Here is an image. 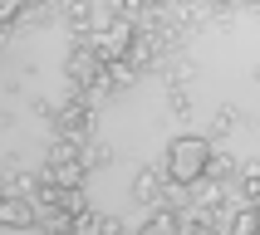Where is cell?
<instances>
[{
	"label": "cell",
	"mask_w": 260,
	"mask_h": 235,
	"mask_svg": "<svg viewBox=\"0 0 260 235\" xmlns=\"http://www.w3.org/2000/svg\"><path fill=\"white\" fill-rule=\"evenodd\" d=\"M44 186L79 191V186H84V162H49V167H44Z\"/></svg>",
	"instance_id": "8992f818"
},
{
	"label": "cell",
	"mask_w": 260,
	"mask_h": 235,
	"mask_svg": "<svg viewBox=\"0 0 260 235\" xmlns=\"http://www.w3.org/2000/svg\"><path fill=\"white\" fill-rule=\"evenodd\" d=\"M54 128H59L64 142H84L88 132H93V113H88V103H84V98H69V103L54 113Z\"/></svg>",
	"instance_id": "3957f363"
},
{
	"label": "cell",
	"mask_w": 260,
	"mask_h": 235,
	"mask_svg": "<svg viewBox=\"0 0 260 235\" xmlns=\"http://www.w3.org/2000/svg\"><path fill=\"white\" fill-rule=\"evenodd\" d=\"M255 191H260V176L246 172V176H241V206H255Z\"/></svg>",
	"instance_id": "5bb4252c"
},
{
	"label": "cell",
	"mask_w": 260,
	"mask_h": 235,
	"mask_svg": "<svg viewBox=\"0 0 260 235\" xmlns=\"http://www.w3.org/2000/svg\"><path fill=\"white\" fill-rule=\"evenodd\" d=\"M40 191H44V176L40 172H15L5 196H25V201H29V196H40Z\"/></svg>",
	"instance_id": "9c48e42d"
},
{
	"label": "cell",
	"mask_w": 260,
	"mask_h": 235,
	"mask_svg": "<svg viewBox=\"0 0 260 235\" xmlns=\"http://www.w3.org/2000/svg\"><path fill=\"white\" fill-rule=\"evenodd\" d=\"M40 196L49 201V211H64V216H84L88 211V201L79 196V191H69V186H44Z\"/></svg>",
	"instance_id": "52a82bcc"
},
{
	"label": "cell",
	"mask_w": 260,
	"mask_h": 235,
	"mask_svg": "<svg viewBox=\"0 0 260 235\" xmlns=\"http://www.w3.org/2000/svg\"><path fill=\"white\" fill-rule=\"evenodd\" d=\"M69 235H118V220L99 216V211H84V216H74V230Z\"/></svg>",
	"instance_id": "ba28073f"
},
{
	"label": "cell",
	"mask_w": 260,
	"mask_h": 235,
	"mask_svg": "<svg viewBox=\"0 0 260 235\" xmlns=\"http://www.w3.org/2000/svg\"><path fill=\"white\" fill-rule=\"evenodd\" d=\"M133 20H113L108 29H99V34H88L84 49H93L99 54V64H118V59H128V44H133Z\"/></svg>",
	"instance_id": "7a4b0ae2"
},
{
	"label": "cell",
	"mask_w": 260,
	"mask_h": 235,
	"mask_svg": "<svg viewBox=\"0 0 260 235\" xmlns=\"http://www.w3.org/2000/svg\"><path fill=\"white\" fill-rule=\"evenodd\" d=\"M143 235H182V220H177V211H157V216L143 225Z\"/></svg>",
	"instance_id": "30bf717a"
},
{
	"label": "cell",
	"mask_w": 260,
	"mask_h": 235,
	"mask_svg": "<svg viewBox=\"0 0 260 235\" xmlns=\"http://www.w3.org/2000/svg\"><path fill=\"white\" fill-rule=\"evenodd\" d=\"M133 201H143V206L157 201V172H152V167H147V172H138V181H133Z\"/></svg>",
	"instance_id": "8fae6325"
},
{
	"label": "cell",
	"mask_w": 260,
	"mask_h": 235,
	"mask_svg": "<svg viewBox=\"0 0 260 235\" xmlns=\"http://www.w3.org/2000/svg\"><path fill=\"white\" fill-rule=\"evenodd\" d=\"M226 235H255V206H241V211L231 216V230Z\"/></svg>",
	"instance_id": "7c38bea8"
},
{
	"label": "cell",
	"mask_w": 260,
	"mask_h": 235,
	"mask_svg": "<svg viewBox=\"0 0 260 235\" xmlns=\"http://www.w3.org/2000/svg\"><path fill=\"white\" fill-rule=\"evenodd\" d=\"M15 15H20V0H0V25H10Z\"/></svg>",
	"instance_id": "9a60e30c"
},
{
	"label": "cell",
	"mask_w": 260,
	"mask_h": 235,
	"mask_svg": "<svg viewBox=\"0 0 260 235\" xmlns=\"http://www.w3.org/2000/svg\"><path fill=\"white\" fill-rule=\"evenodd\" d=\"M49 162H79V142H64V137H54V147H49Z\"/></svg>",
	"instance_id": "4fadbf2b"
},
{
	"label": "cell",
	"mask_w": 260,
	"mask_h": 235,
	"mask_svg": "<svg viewBox=\"0 0 260 235\" xmlns=\"http://www.w3.org/2000/svg\"><path fill=\"white\" fill-rule=\"evenodd\" d=\"M35 201H25V196H5L0 191V225H10V230H29L35 225Z\"/></svg>",
	"instance_id": "5b68a950"
},
{
	"label": "cell",
	"mask_w": 260,
	"mask_h": 235,
	"mask_svg": "<svg viewBox=\"0 0 260 235\" xmlns=\"http://www.w3.org/2000/svg\"><path fill=\"white\" fill-rule=\"evenodd\" d=\"M64 73L74 79V88H93V84L103 79V64H99V54H93V49H84V44H79V49L69 54V64H64Z\"/></svg>",
	"instance_id": "277c9868"
},
{
	"label": "cell",
	"mask_w": 260,
	"mask_h": 235,
	"mask_svg": "<svg viewBox=\"0 0 260 235\" xmlns=\"http://www.w3.org/2000/svg\"><path fill=\"white\" fill-rule=\"evenodd\" d=\"M206 157H211L206 137H177L167 147V181L172 186H191L197 176H206Z\"/></svg>",
	"instance_id": "6da1fadb"
}]
</instances>
